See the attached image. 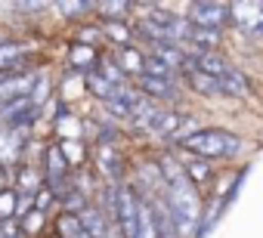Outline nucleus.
Returning <instances> with one entry per match:
<instances>
[{"mask_svg": "<svg viewBox=\"0 0 263 238\" xmlns=\"http://www.w3.org/2000/svg\"><path fill=\"white\" fill-rule=\"evenodd\" d=\"M111 238H121V235H118V232H111Z\"/></svg>", "mask_w": 263, "mask_h": 238, "instance_id": "obj_29", "label": "nucleus"}, {"mask_svg": "<svg viewBox=\"0 0 263 238\" xmlns=\"http://www.w3.org/2000/svg\"><path fill=\"white\" fill-rule=\"evenodd\" d=\"M13 189L19 195H37L44 189V170H37L31 164H19L13 173Z\"/></svg>", "mask_w": 263, "mask_h": 238, "instance_id": "obj_15", "label": "nucleus"}, {"mask_svg": "<svg viewBox=\"0 0 263 238\" xmlns=\"http://www.w3.org/2000/svg\"><path fill=\"white\" fill-rule=\"evenodd\" d=\"M7 41H10V37H7V34H4V31H0V47H4V44H7Z\"/></svg>", "mask_w": 263, "mask_h": 238, "instance_id": "obj_28", "label": "nucleus"}, {"mask_svg": "<svg viewBox=\"0 0 263 238\" xmlns=\"http://www.w3.org/2000/svg\"><path fill=\"white\" fill-rule=\"evenodd\" d=\"M37 71H25V74H7L0 77V108H7L13 102H22V99H31L34 87H37Z\"/></svg>", "mask_w": 263, "mask_h": 238, "instance_id": "obj_7", "label": "nucleus"}, {"mask_svg": "<svg viewBox=\"0 0 263 238\" xmlns=\"http://www.w3.org/2000/svg\"><path fill=\"white\" fill-rule=\"evenodd\" d=\"M152 210H155V223H158V238H183L177 220L171 216L164 198H152Z\"/></svg>", "mask_w": 263, "mask_h": 238, "instance_id": "obj_17", "label": "nucleus"}, {"mask_svg": "<svg viewBox=\"0 0 263 238\" xmlns=\"http://www.w3.org/2000/svg\"><path fill=\"white\" fill-rule=\"evenodd\" d=\"M171 152L177 155V161L183 164V170H186V176H189V183H192L195 189H204L208 183H214L211 161H204V158H195V155H189V152H183V149H171Z\"/></svg>", "mask_w": 263, "mask_h": 238, "instance_id": "obj_10", "label": "nucleus"}, {"mask_svg": "<svg viewBox=\"0 0 263 238\" xmlns=\"http://www.w3.org/2000/svg\"><path fill=\"white\" fill-rule=\"evenodd\" d=\"M53 229H56L59 238H93V235H87V229L81 226V220L71 216V213H59L56 223H53Z\"/></svg>", "mask_w": 263, "mask_h": 238, "instance_id": "obj_19", "label": "nucleus"}, {"mask_svg": "<svg viewBox=\"0 0 263 238\" xmlns=\"http://www.w3.org/2000/svg\"><path fill=\"white\" fill-rule=\"evenodd\" d=\"M189 22L198 25V28L223 31L226 25H232L229 4H220V0H198V4H189Z\"/></svg>", "mask_w": 263, "mask_h": 238, "instance_id": "obj_4", "label": "nucleus"}, {"mask_svg": "<svg viewBox=\"0 0 263 238\" xmlns=\"http://www.w3.org/2000/svg\"><path fill=\"white\" fill-rule=\"evenodd\" d=\"M140 210H143V195L137 192V186H134V183H118L115 226H118V235H121V238H137Z\"/></svg>", "mask_w": 263, "mask_h": 238, "instance_id": "obj_3", "label": "nucleus"}, {"mask_svg": "<svg viewBox=\"0 0 263 238\" xmlns=\"http://www.w3.org/2000/svg\"><path fill=\"white\" fill-rule=\"evenodd\" d=\"M56 10L62 16H84V13L93 10V4H56Z\"/></svg>", "mask_w": 263, "mask_h": 238, "instance_id": "obj_25", "label": "nucleus"}, {"mask_svg": "<svg viewBox=\"0 0 263 238\" xmlns=\"http://www.w3.org/2000/svg\"><path fill=\"white\" fill-rule=\"evenodd\" d=\"M16 10H25V13H41L44 4H16Z\"/></svg>", "mask_w": 263, "mask_h": 238, "instance_id": "obj_27", "label": "nucleus"}, {"mask_svg": "<svg viewBox=\"0 0 263 238\" xmlns=\"http://www.w3.org/2000/svg\"><path fill=\"white\" fill-rule=\"evenodd\" d=\"M0 133H4V121H0Z\"/></svg>", "mask_w": 263, "mask_h": 238, "instance_id": "obj_30", "label": "nucleus"}, {"mask_svg": "<svg viewBox=\"0 0 263 238\" xmlns=\"http://www.w3.org/2000/svg\"><path fill=\"white\" fill-rule=\"evenodd\" d=\"M143 77H161V81H174V68L164 62V59H158L155 53H146V74Z\"/></svg>", "mask_w": 263, "mask_h": 238, "instance_id": "obj_22", "label": "nucleus"}, {"mask_svg": "<svg viewBox=\"0 0 263 238\" xmlns=\"http://www.w3.org/2000/svg\"><path fill=\"white\" fill-rule=\"evenodd\" d=\"M134 10V4H93V13H99L102 16V22H127L124 16Z\"/></svg>", "mask_w": 263, "mask_h": 238, "instance_id": "obj_21", "label": "nucleus"}, {"mask_svg": "<svg viewBox=\"0 0 263 238\" xmlns=\"http://www.w3.org/2000/svg\"><path fill=\"white\" fill-rule=\"evenodd\" d=\"M99 25H102L105 41H111L115 50L130 47V37H134V25H130V22H99Z\"/></svg>", "mask_w": 263, "mask_h": 238, "instance_id": "obj_18", "label": "nucleus"}, {"mask_svg": "<svg viewBox=\"0 0 263 238\" xmlns=\"http://www.w3.org/2000/svg\"><path fill=\"white\" fill-rule=\"evenodd\" d=\"M4 220H19V192L13 186L0 195V223Z\"/></svg>", "mask_w": 263, "mask_h": 238, "instance_id": "obj_23", "label": "nucleus"}, {"mask_svg": "<svg viewBox=\"0 0 263 238\" xmlns=\"http://www.w3.org/2000/svg\"><path fill=\"white\" fill-rule=\"evenodd\" d=\"M93 164H96V170L105 183H121L124 167H127L118 143H96L93 146Z\"/></svg>", "mask_w": 263, "mask_h": 238, "instance_id": "obj_6", "label": "nucleus"}, {"mask_svg": "<svg viewBox=\"0 0 263 238\" xmlns=\"http://www.w3.org/2000/svg\"><path fill=\"white\" fill-rule=\"evenodd\" d=\"M189 56H192V65H195L198 71L211 74V77H226V74L235 68L223 53H189Z\"/></svg>", "mask_w": 263, "mask_h": 238, "instance_id": "obj_14", "label": "nucleus"}, {"mask_svg": "<svg viewBox=\"0 0 263 238\" xmlns=\"http://www.w3.org/2000/svg\"><path fill=\"white\" fill-rule=\"evenodd\" d=\"M19 226H22L25 238H34V235H37V232H41V229L47 226V213L34 207V210H28V213H25V216L19 220Z\"/></svg>", "mask_w": 263, "mask_h": 238, "instance_id": "obj_24", "label": "nucleus"}, {"mask_svg": "<svg viewBox=\"0 0 263 238\" xmlns=\"http://www.w3.org/2000/svg\"><path fill=\"white\" fill-rule=\"evenodd\" d=\"M137 238H158V223H155L152 198H143V210H140V226H137Z\"/></svg>", "mask_w": 263, "mask_h": 238, "instance_id": "obj_20", "label": "nucleus"}, {"mask_svg": "<svg viewBox=\"0 0 263 238\" xmlns=\"http://www.w3.org/2000/svg\"><path fill=\"white\" fill-rule=\"evenodd\" d=\"M232 28H238L248 37H263V4L260 0H238L229 4Z\"/></svg>", "mask_w": 263, "mask_h": 238, "instance_id": "obj_5", "label": "nucleus"}, {"mask_svg": "<svg viewBox=\"0 0 263 238\" xmlns=\"http://www.w3.org/2000/svg\"><path fill=\"white\" fill-rule=\"evenodd\" d=\"M31 53L25 44L19 41H7L4 47H0V77H7V74H25L28 65H31Z\"/></svg>", "mask_w": 263, "mask_h": 238, "instance_id": "obj_9", "label": "nucleus"}, {"mask_svg": "<svg viewBox=\"0 0 263 238\" xmlns=\"http://www.w3.org/2000/svg\"><path fill=\"white\" fill-rule=\"evenodd\" d=\"M78 220H81V226L87 229V235H93V238H111V220L102 213V207H99L96 201H93L87 210H81Z\"/></svg>", "mask_w": 263, "mask_h": 238, "instance_id": "obj_13", "label": "nucleus"}, {"mask_svg": "<svg viewBox=\"0 0 263 238\" xmlns=\"http://www.w3.org/2000/svg\"><path fill=\"white\" fill-rule=\"evenodd\" d=\"M161 198H164V204H167V210H171V216L177 220V226H180L183 235L198 229L204 207H201V195H198L195 186L180 189V192H161Z\"/></svg>", "mask_w": 263, "mask_h": 238, "instance_id": "obj_2", "label": "nucleus"}, {"mask_svg": "<svg viewBox=\"0 0 263 238\" xmlns=\"http://www.w3.org/2000/svg\"><path fill=\"white\" fill-rule=\"evenodd\" d=\"M177 149H183L195 158H204V161H232L245 152V140L223 127H198Z\"/></svg>", "mask_w": 263, "mask_h": 238, "instance_id": "obj_1", "label": "nucleus"}, {"mask_svg": "<svg viewBox=\"0 0 263 238\" xmlns=\"http://www.w3.org/2000/svg\"><path fill=\"white\" fill-rule=\"evenodd\" d=\"M10 186H13V176H10V170H7L4 164H0V195H4Z\"/></svg>", "mask_w": 263, "mask_h": 238, "instance_id": "obj_26", "label": "nucleus"}, {"mask_svg": "<svg viewBox=\"0 0 263 238\" xmlns=\"http://www.w3.org/2000/svg\"><path fill=\"white\" fill-rule=\"evenodd\" d=\"M65 62H68V68H71V71H78V74H84V77H87L90 71H96V68H99V62H102V59H99V50H96V47H87V44H78V41H74V44L68 47Z\"/></svg>", "mask_w": 263, "mask_h": 238, "instance_id": "obj_11", "label": "nucleus"}, {"mask_svg": "<svg viewBox=\"0 0 263 238\" xmlns=\"http://www.w3.org/2000/svg\"><path fill=\"white\" fill-rule=\"evenodd\" d=\"M84 90H87L93 99L105 102V105H108V102L118 96V87H115V84H111V81H108L102 71H90V74L84 77Z\"/></svg>", "mask_w": 263, "mask_h": 238, "instance_id": "obj_16", "label": "nucleus"}, {"mask_svg": "<svg viewBox=\"0 0 263 238\" xmlns=\"http://www.w3.org/2000/svg\"><path fill=\"white\" fill-rule=\"evenodd\" d=\"M137 84V90L143 93V96H149L155 105H161V108H171V105H177L180 102V87L174 84V81H161V77H140V81H134Z\"/></svg>", "mask_w": 263, "mask_h": 238, "instance_id": "obj_8", "label": "nucleus"}, {"mask_svg": "<svg viewBox=\"0 0 263 238\" xmlns=\"http://www.w3.org/2000/svg\"><path fill=\"white\" fill-rule=\"evenodd\" d=\"M111 59H115V65L127 74V81H130V77L140 81V77L146 74V53H140L134 44H130V47H121V50H115V53H111Z\"/></svg>", "mask_w": 263, "mask_h": 238, "instance_id": "obj_12", "label": "nucleus"}]
</instances>
